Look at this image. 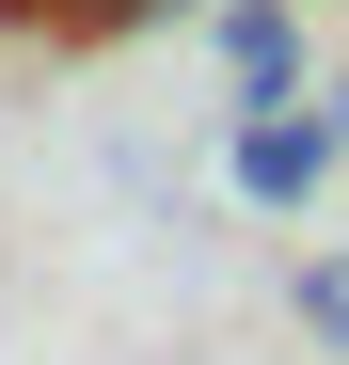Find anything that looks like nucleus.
<instances>
[{"instance_id":"7ed1b4c3","label":"nucleus","mask_w":349,"mask_h":365,"mask_svg":"<svg viewBox=\"0 0 349 365\" xmlns=\"http://www.w3.org/2000/svg\"><path fill=\"white\" fill-rule=\"evenodd\" d=\"M302 334L349 349V255H302Z\"/></svg>"},{"instance_id":"f257e3e1","label":"nucleus","mask_w":349,"mask_h":365,"mask_svg":"<svg viewBox=\"0 0 349 365\" xmlns=\"http://www.w3.org/2000/svg\"><path fill=\"white\" fill-rule=\"evenodd\" d=\"M222 175H239V207H318L333 175H349V80H302V96L239 111V143H222Z\"/></svg>"},{"instance_id":"f03ea898","label":"nucleus","mask_w":349,"mask_h":365,"mask_svg":"<svg viewBox=\"0 0 349 365\" xmlns=\"http://www.w3.org/2000/svg\"><path fill=\"white\" fill-rule=\"evenodd\" d=\"M207 64H222V96H239V111L302 96V32H286V0H222V16H207Z\"/></svg>"}]
</instances>
